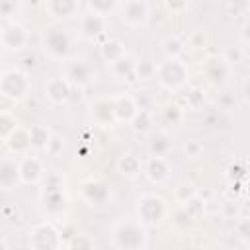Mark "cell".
Masks as SVG:
<instances>
[{
	"label": "cell",
	"mask_w": 250,
	"mask_h": 250,
	"mask_svg": "<svg viewBox=\"0 0 250 250\" xmlns=\"http://www.w3.org/2000/svg\"><path fill=\"white\" fill-rule=\"evenodd\" d=\"M90 117L96 125H111L115 121V115H113V104L111 100H96L92 105H90Z\"/></svg>",
	"instance_id": "4fadbf2b"
},
{
	"label": "cell",
	"mask_w": 250,
	"mask_h": 250,
	"mask_svg": "<svg viewBox=\"0 0 250 250\" xmlns=\"http://www.w3.org/2000/svg\"><path fill=\"white\" fill-rule=\"evenodd\" d=\"M182 207H184V209L188 211V215H189V217H191L193 221H195L197 217H201V215H203V209H205L203 201H201V199H199L197 195H193V197H191L189 201H186V203H184Z\"/></svg>",
	"instance_id": "d6a6232c"
},
{
	"label": "cell",
	"mask_w": 250,
	"mask_h": 250,
	"mask_svg": "<svg viewBox=\"0 0 250 250\" xmlns=\"http://www.w3.org/2000/svg\"><path fill=\"white\" fill-rule=\"evenodd\" d=\"M43 203L49 213H61L66 207V197L61 188H47V191L43 195Z\"/></svg>",
	"instance_id": "7402d4cb"
},
{
	"label": "cell",
	"mask_w": 250,
	"mask_h": 250,
	"mask_svg": "<svg viewBox=\"0 0 250 250\" xmlns=\"http://www.w3.org/2000/svg\"><path fill=\"white\" fill-rule=\"evenodd\" d=\"M100 53H102V59L109 64H113L115 61H119L123 55H125V49H123V43L117 41V39H109L105 41L102 47H100Z\"/></svg>",
	"instance_id": "cb8c5ba5"
},
{
	"label": "cell",
	"mask_w": 250,
	"mask_h": 250,
	"mask_svg": "<svg viewBox=\"0 0 250 250\" xmlns=\"http://www.w3.org/2000/svg\"><path fill=\"white\" fill-rule=\"evenodd\" d=\"M29 246H31V250H59L61 234L49 223L35 225L29 232Z\"/></svg>",
	"instance_id": "5b68a950"
},
{
	"label": "cell",
	"mask_w": 250,
	"mask_h": 250,
	"mask_svg": "<svg viewBox=\"0 0 250 250\" xmlns=\"http://www.w3.org/2000/svg\"><path fill=\"white\" fill-rule=\"evenodd\" d=\"M105 31V18L98 16L94 12H88L80 18V33L86 39H96Z\"/></svg>",
	"instance_id": "7c38bea8"
},
{
	"label": "cell",
	"mask_w": 250,
	"mask_h": 250,
	"mask_svg": "<svg viewBox=\"0 0 250 250\" xmlns=\"http://www.w3.org/2000/svg\"><path fill=\"white\" fill-rule=\"evenodd\" d=\"M45 150H47L49 154L57 156V154L62 150V139H61V137H57V135H51V139H49V143H47Z\"/></svg>",
	"instance_id": "8d00e7d4"
},
{
	"label": "cell",
	"mask_w": 250,
	"mask_h": 250,
	"mask_svg": "<svg viewBox=\"0 0 250 250\" xmlns=\"http://www.w3.org/2000/svg\"><path fill=\"white\" fill-rule=\"evenodd\" d=\"M221 105H223L225 109H229V107L236 105V98H234V96H229V94H225V96L221 98Z\"/></svg>",
	"instance_id": "60d3db41"
},
{
	"label": "cell",
	"mask_w": 250,
	"mask_h": 250,
	"mask_svg": "<svg viewBox=\"0 0 250 250\" xmlns=\"http://www.w3.org/2000/svg\"><path fill=\"white\" fill-rule=\"evenodd\" d=\"M162 117H164L166 123L178 125L184 117V109L178 104H166V105H162Z\"/></svg>",
	"instance_id": "f546056e"
},
{
	"label": "cell",
	"mask_w": 250,
	"mask_h": 250,
	"mask_svg": "<svg viewBox=\"0 0 250 250\" xmlns=\"http://www.w3.org/2000/svg\"><path fill=\"white\" fill-rule=\"evenodd\" d=\"M143 172L146 174V178L152 182V184H162L168 180L170 176V166H168V160L162 158V156H150L145 166H143Z\"/></svg>",
	"instance_id": "8fae6325"
},
{
	"label": "cell",
	"mask_w": 250,
	"mask_h": 250,
	"mask_svg": "<svg viewBox=\"0 0 250 250\" xmlns=\"http://www.w3.org/2000/svg\"><path fill=\"white\" fill-rule=\"evenodd\" d=\"M0 92L10 100H23L29 92V80L21 70H4L0 74Z\"/></svg>",
	"instance_id": "277c9868"
},
{
	"label": "cell",
	"mask_w": 250,
	"mask_h": 250,
	"mask_svg": "<svg viewBox=\"0 0 250 250\" xmlns=\"http://www.w3.org/2000/svg\"><path fill=\"white\" fill-rule=\"evenodd\" d=\"M154 74H156L158 84L170 92L180 90L188 80V68L180 59H166L164 62L156 66Z\"/></svg>",
	"instance_id": "7a4b0ae2"
},
{
	"label": "cell",
	"mask_w": 250,
	"mask_h": 250,
	"mask_svg": "<svg viewBox=\"0 0 250 250\" xmlns=\"http://www.w3.org/2000/svg\"><path fill=\"white\" fill-rule=\"evenodd\" d=\"M117 10L121 12V20L129 25H141L148 18V4L143 0H127L117 4Z\"/></svg>",
	"instance_id": "52a82bcc"
},
{
	"label": "cell",
	"mask_w": 250,
	"mask_h": 250,
	"mask_svg": "<svg viewBox=\"0 0 250 250\" xmlns=\"http://www.w3.org/2000/svg\"><path fill=\"white\" fill-rule=\"evenodd\" d=\"M18 174H20V182L23 184H37L43 176V164L37 156H25L20 164H18Z\"/></svg>",
	"instance_id": "30bf717a"
},
{
	"label": "cell",
	"mask_w": 250,
	"mask_h": 250,
	"mask_svg": "<svg viewBox=\"0 0 250 250\" xmlns=\"http://www.w3.org/2000/svg\"><path fill=\"white\" fill-rule=\"evenodd\" d=\"M68 35L62 31V27L53 25L49 29H45L43 33V49L47 55H51L53 59H64L68 55Z\"/></svg>",
	"instance_id": "8992f818"
},
{
	"label": "cell",
	"mask_w": 250,
	"mask_h": 250,
	"mask_svg": "<svg viewBox=\"0 0 250 250\" xmlns=\"http://www.w3.org/2000/svg\"><path fill=\"white\" fill-rule=\"evenodd\" d=\"M205 76L209 78V82L213 86L225 84V80L229 76V66H227L225 59H209L205 62Z\"/></svg>",
	"instance_id": "e0dca14e"
},
{
	"label": "cell",
	"mask_w": 250,
	"mask_h": 250,
	"mask_svg": "<svg viewBox=\"0 0 250 250\" xmlns=\"http://www.w3.org/2000/svg\"><path fill=\"white\" fill-rule=\"evenodd\" d=\"M113 104V115H115V121H131L133 115L137 113V105H135V100L133 96H127V94H121L117 96L115 100H111Z\"/></svg>",
	"instance_id": "2e32d148"
},
{
	"label": "cell",
	"mask_w": 250,
	"mask_h": 250,
	"mask_svg": "<svg viewBox=\"0 0 250 250\" xmlns=\"http://www.w3.org/2000/svg\"><path fill=\"white\" fill-rule=\"evenodd\" d=\"M70 90H72V86L64 80V76L51 78L45 86V94L53 104H64L70 98Z\"/></svg>",
	"instance_id": "9a60e30c"
},
{
	"label": "cell",
	"mask_w": 250,
	"mask_h": 250,
	"mask_svg": "<svg viewBox=\"0 0 250 250\" xmlns=\"http://www.w3.org/2000/svg\"><path fill=\"white\" fill-rule=\"evenodd\" d=\"M14 10H16V4H14V2L0 0V16H12Z\"/></svg>",
	"instance_id": "ab89813d"
},
{
	"label": "cell",
	"mask_w": 250,
	"mask_h": 250,
	"mask_svg": "<svg viewBox=\"0 0 250 250\" xmlns=\"http://www.w3.org/2000/svg\"><path fill=\"white\" fill-rule=\"evenodd\" d=\"M166 8L172 10V12H180V10L188 8V4L186 2H166Z\"/></svg>",
	"instance_id": "b9f144b4"
},
{
	"label": "cell",
	"mask_w": 250,
	"mask_h": 250,
	"mask_svg": "<svg viewBox=\"0 0 250 250\" xmlns=\"http://www.w3.org/2000/svg\"><path fill=\"white\" fill-rule=\"evenodd\" d=\"M186 152H188V156H191V158H195V156H199L201 154V150H203V146H201V143L197 141V139H189L188 143H186Z\"/></svg>",
	"instance_id": "74e56055"
},
{
	"label": "cell",
	"mask_w": 250,
	"mask_h": 250,
	"mask_svg": "<svg viewBox=\"0 0 250 250\" xmlns=\"http://www.w3.org/2000/svg\"><path fill=\"white\" fill-rule=\"evenodd\" d=\"M82 197L86 201H90L92 205H102L107 201L109 197V189L105 184H102L100 180H86L82 184Z\"/></svg>",
	"instance_id": "5bb4252c"
},
{
	"label": "cell",
	"mask_w": 250,
	"mask_h": 250,
	"mask_svg": "<svg viewBox=\"0 0 250 250\" xmlns=\"http://www.w3.org/2000/svg\"><path fill=\"white\" fill-rule=\"evenodd\" d=\"M188 104H189L191 107H199V105L203 104V94H201V90L193 88V90L188 94Z\"/></svg>",
	"instance_id": "f35d334b"
},
{
	"label": "cell",
	"mask_w": 250,
	"mask_h": 250,
	"mask_svg": "<svg viewBox=\"0 0 250 250\" xmlns=\"http://www.w3.org/2000/svg\"><path fill=\"white\" fill-rule=\"evenodd\" d=\"M6 145H8L10 152H14V154H23V152H27V150L31 148L27 129L18 127V129H16V131L6 139Z\"/></svg>",
	"instance_id": "44dd1931"
},
{
	"label": "cell",
	"mask_w": 250,
	"mask_h": 250,
	"mask_svg": "<svg viewBox=\"0 0 250 250\" xmlns=\"http://www.w3.org/2000/svg\"><path fill=\"white\" fill-rule=\"evenodd\" d=\"M170 148H172V143H170V137L166 133H156L152 137V141L148 143L150 156H162V158H166V154L170 152Z\"/></svg>",
	"instance_id": "d4e9b609"
},
{
	"label": "cell",
	"mask_w": 250,
	"mask_h": 250,
	"mask_svg": "<svg viewBox=\"0 0 250 250\" xmlns=\"http://www.w3.org/2000/svg\"><path fill=\"white\" fill-rule=\"evenodd\" d=\"M154 70H156L154 64H150L148 61H141L135 64V78H148L154 74Z\"/></svg>",
	"instance_id": "d590c367"
},
{
	"label": "cell",
	"mask_w": 250,
	"mask_h": 250,
	"mask_svg": "<svg viewBox=\"0 0 250 250\" xmlns=\"http://www.w3.org/2000/svg\"><path fill=\"white\" fill-rule=\"evenodd\" d=\"M16 129H18L16 117L12 113H8V111H0V139L6 141Z\"/></svg>",
	"instance_id": "83f0119b"
},
{
	"label": "cell",
	"mask_w": 250,
	"mask_h": 250,
	"mask_svg": "<svg viewBox=\"0 0 250 250\" xmlns=\"http://www.w3.org/2000/svg\"><path fill=\"white\" fill-rule=\"evenodd\" d=\"M145 240V227L135 221H121L113 229V244L117 250H143Z\"/></svg>",
	"instance_id": "6da1fadb"
},
{
	"label": "cell",
	"mask_w": 250,
	"mask_h": 250,
	"mask_svg": "<svg viewBox=\"0 0 250 250\" xmlns=\"http://www.w3.org/2000/svg\"><path fill=\"white\" fill-rule=\"evenodd\" d=\"M25 41H27V33H25V29H23L20 23H10V25H6V27L0 31V43H2L6 49H10V51H20V49H23Z\"/></svg>",
	"instance_id": "9c48e42d"
},
{
	"label": "cell",
	"mask_w": 250,
	"mask_h": 250,
	"mask_svg": "<svg viewBox=\"0 0 250 250\" xmlns=\"http://www.w3.org/2000/svg\"><path fill=\"white\" fill-rule=\"evenodd\" d=\"M94 78V72H92V66L84 61H74L66 66V74H64V80L70 84V86H76V88H84L92 82Z\"/></svg>",
	"instance_id": "ba28073f"
},
{
	"label": "cell",
	"mask_w": 250,
	"mask_h": 250,
	"mask_svg": "<svg viewBox=\"0 0 250 250\" xmlns=\"http://www.w3.org/2000/svg\"><path fill=\"white\" fill-rule=\"evenodd\" d=\"M238 232H240V236H242V238H246V236H248V221H246V219L238 225Z\"/></svg>",
	"instance_id": "ee69618b"
},
{
	"label": "cell",
	"mask_w": 250,
	"mask_h": 250,
	"mask_svg": "<svg viewBox=\"0 0 250 250\" xmlns=\"http://www.w3.org/2000/svg\"><path fill=\"white\" fill-rule=\"evenodd\" d=\"M88 8H90V12H94V14L105 18L111 10H117V2H109V0H94V2H88Z\"/></svg>",
	"instance_id": "4dcf8cb0"
},
{
	"label": "cell",
	"mask_w": 250,
	"mask_h": 250,
	"mask_svg": "<svg viewBox=\"0 0 250 250\" xmlns=\"http://www.w3.org/2000/svg\"><path fill=\"white\" fill-rule=\"evenodd\" d=\"M29 133V143H31V148H45L49 139H51V133L47 131L45 125H31L27 129Z\"/></svg>",
	"instance_id": "484cf974"
},
{
	"label": "cell",
	"mask_w": 250,
	"mask_h": 250,
	"mask_svg": "<svg viewBox=\"0 0 250 250\" xmlns=\"http://www.w3.org/2000/svg\"><path fill=\"white\" fill-rule=\"evenodd\" d=\"M45 10H47L53 18H57V20H61V18H70V16L76 14L78 2H74V0H49V2L45 4Z\"/></svg>",
	"instance_id": "ffe728a7"
},
{
	"label": "cell",
	"mask_w": 250,
	"mask_h": 250,
	"mask_svg": "<svg viewBox=\"0 0 250 250\" xmlns=\"http://www.w3.org/2000/svg\"><path fill=\"white\" fill-rule=\"evenodd\" d=\"M240 59H242L240 51H238V49H234V51H229V57L225 59V62H238Z\"/></svg>",
	"instance_id": "7bdbcfd3"
},
{
	"label": "cell",
	"mask_w": 250,
	"mask_h": 250,
	"mask_svg": "<svg viewBox=\"0 0 250 250\" xmlns=\"http://www.w3.org/2000/svg\"><path fill=\"white\" fill-rule=\"evenodd\" d=\"M137 217H139V225L143 227H154L158 223H162V219L166 217V203L162 197L158 195H145L139 201L137 207Z\"/></svg>",
	"instance_id": "3957f363"
},
{
	"label": "cell",
	"mask_w": 250,
	"mask_h": 250,
	"mask_svg": "<svg viewBox=\"0 0 250 250\" xmlns=\"http://www.w3.org/2000/svg\"><path fill=\"white\" fill-rule=\"evenodd\" d=\"M162 51H164L166 59H178L180 53H182V43H180V39H178V37H168V39H164Z\"/></svg>",
	"instance_id": "1f68e13d"
},
{
	"label": "cell",
	"mask_w": 250,
	"mask_h": 250,
	"mask_svg": "<svg viewBox=\"0 0 250 250\" xmlns=\"http://www.w3.org/2000/svg\"><path fill=\"white\" fill-rule=\"evenodd\" d=\"M129 123H131V127H133L135 133H141L143 135V133L150 131V127H152V115H150V111H137Z\"/></svg>",
	"instance_id": "4316f807"
},
{
	"label": "cell",
	"mask_w": 250,
	"mask_h": 250,
	"mask_svg": "<svg viewBox=\"0 0 250 250\" xmlns=\"http://www.w3.org/2000/svg\"><path fill=\"white\" fill-rule=\"evenodd\" d=\"M0 250H8V246H6V242L0 238Z\"/></svg>",
	"instance_id": "f6af8a7d"
},
{
	"label": "cell",
	"mask_w": 250,
	"mask_h": 250,
	"mask_svg": "<svg viewBox=\"0 0 250 250\" xmlns=\"http://www.w3.org/2000/svg\"><path fill=\"white\" fill-rule=\"evenodd\" d=\"M193 195H197V193H195V189L191 188V184H182V186L176 188V199H178L180 205H184L186 201H189Z\"/></svg>",
	"instance_id": "e575fe53"
},
{
	"label": "cell",
	"mask_w": 250,
	"mask_h": 250,
	"mask_svg": "<svg viewBox=\"0 0 250 250\" xmlns=\"http://www.w3.org/2000/svg\"><path fill=\"white\" fill-rule=\"evenodd\" d=\"M172 223L176 225V227H180V229H188L191 223H193V219L188 215V211L180 205L176 211H174V215H172Z\"/></svg>",
	"instance_id": "836d02e7"
},
{
	"label": "cell",
	"mask_w": 250,
	"mask_h": 250,
	"mask_svg": "<svg viewBox=\"0 0 250 250\" xmlns=\"http://www.w3.org/2000/svg\"><path fill=\"white\" fill-rule=\"evenodd\" d=\"M68 250H94V242L84 232H74L68 238Z\"/></svg>",
	"instance_id": "f1b7e54d"
},
{
	"label": "cell",
	"mask_w": 250,
	"mask_h": 250,
	"mask_svg": "<svg viewBox=\"0 0 250 250\" xmlns=\"http://www.w3.org/2000/svg\"><path fill=\"white\" fill-rule=\"evenodd\" d=\"M135 64L137 62L133 61V57L123 55L119 61L111 64V70L119 80H135Z\"/></svg>",
	"instance_id": "603a6c76"
},
{
	"label": "cell",
	"mask_w": 250,
	"mask_h": 250,
	"mask_svg": "<svg viewBox=\"0 0 250 250\" xmlns=\"http://www.w3.org/2000/svg\"><path fill=\"white\" fill-rule=\"evenodd\" d=\"M117 172H119L123 178L133 180V178H137V176L143 172V162H141L139 156L127 152V154H123V156L117 160Z\"/></svg>",
	"instance_id": "ac0fdd59"
},
{
	"label": "cell",
	"mask_w": 250,
	"mask_h": 250,
	"mask_svg": "<svg viewBox=\"0 0 250 250\" xmlns=\"http://www.w3.org/2000/svg\"><path fill=\"white\" fill-rule=\"evenodd\" d=\"M20 182L18 174V164L10 158H0V188L10 189Z\"/></svg>",
	"instance_id": "d6986e66"
}]
</instances>
